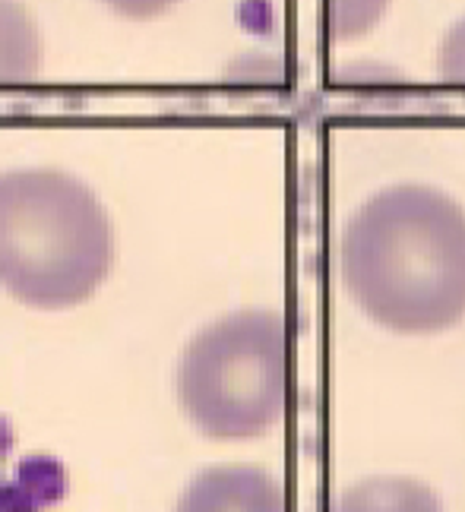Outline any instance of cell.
I'll return each mask as SVG.
<instances>
[{"label":"cell","mask_w":465,"mask_h":512,"mask_svg":"<svg viewBox=\"0 0 465 512\" xmlns=\"http://www.w3.org/2000/svg\"><path fill=\"white\" fill-rule=\"evenodd\" d=\"M342 285L377 326L431 336L465 320V209L428 184H393L342 228Z\"/></svg>","instance_id":"cell-1"},{"label":"cell","mask_w":465,"mask_h":512,"mask_svg":"<svg viewBox=\"0 0 465 512\" xmlns=\"http://www.w3.org/2000/svg\"><path fill=\"white\" fill-rule=\"evenodd\" d=\"M114 234L102 200L61 168L0 174V288L35 310L89 301L111 272Z\"/></svg>","instance_id":"cell-2"},{"label":"cell","mask_w":465,"mask_h":512,"mask_svg":"<svg viewBox=\"0 0 465 512\" xmlns=\"http://www.w3.org/2000/svg\"><path fill=\"white\" fill-rule=\"evenodd\" d=\"M288 373L292 342L282 313L235 310L187 342L178 364V402L209 440H257L285 415Z\"/></svg>","instance_id":"cell-3"},{"label":"cell","mask_w":465,"mask_h":512,"mask_svg":"<svg viewBox=\"0 0 465 512\" xmlns=\"http://www.w3.org/2000/svg\"><path fill=\"white\" fill-rule=\"evenodd\" d=\"M174 512H288L282 484L257 465H212L193 478Z\"/></svg>","instance_id":"cell-4"},{"label":"cell","mask_w":465,"mask_h":512,"mask_svg":"<svg viewBox=\"0 0 465 512\" xmlns=\"http://www.w3.org/2000/svg\"><path fill=\"white\" fill-rule=\"evenodd\" d=\"M45 67V42L35 19L16 0H0V86L32 83Z\"/></svg>","instance_id":"cell-5"},{"label":"cell","mask_w":465,"mask_h":512,"mask_svg":"<svg viewBox=\"0 0 465 512\" xmlns=\"http://www.w3.org/2000/svg\"><path fill=\"white\" fill-rule=\"evenodd\" d=\"M336 512H443L437 494L415 478H367L348 487Z\"/></svg>","instance_id":"cell-6"},{"label":"cell","mask_w":465,"mask_h":512,"mask_svg":"<svg viewBox=\"0 0 465 512\" xmlns=\"http://www.w3.org/2000/svg\"><path fill=\"white\" fill-rule=\"evenodd\" d=\"M16 481L23 484L32 500L48 509L54 503H61L70 490V471L61 459L48 456V452H32V456L19 459L16 465Z\"/></svg>","instance_id":"cell-7"},{"label":"cell","mask_w":465,"mask_h":512,"mask_svg":"<svg viewBox=\"0 0 465 512\" xmlns=\"http://www.w3.org/2000/svg\"><path fill=\"white\" fill-rule=\"evenodd\" d=\"M386 7H390V0H326L329 32L339 42H352V38L377 29Z\"/></svg>","instance_id":"cell-8"},{"label":"cell","mask_w":465,"mask_h":512,"mask_svg":"<svg viewBox=\"0 0 465 512\" xmlns=\"http://www.w3.org/2000/svg\"><path fill=\"white\" fill-rule=\"evenodd\" d=\"M225 80L244 86H279L285 80V64L269 51H247L228 64Z\"/></svg>","instance_id":"cell-9"},{"label":"cell","mask_w":465,"mask_h":512,"mask_svg":"<svg viewBox=\"0 0 465 512\" xmlns=\"http://www.w3.org/2000/svg\"><path fill=\"white\" fill-rule=\"evenodd\" d=\"M437 73L453 86H465V19L443 35L437 51Z\"/></svg>","instance_id":"cell-10"},{"label":"cell","mask_w":465,"mask_h":512,"mask_svg":"<svg viewBox=\"0 0 465 512\" xmlns=\"http://www.w3.org/2000/svg\"><path fill=\"white\" fill-rule=\"evenodd\" d=\"M102 4L127 19H152L171 10L174 4H181V0H102Z\"/></svg>","instance_id":"cell-11"},{"label":"cell","mask_w":465,"mask_h":512,"mask_svg":"<svg viewBox=\"0 0 465 512\" xmlns=\"http://www.w3.org/2000/svg\"><path fill=\"white\" fill-rule=\"evenodd\" d=\"M38 506L32 500V494L23 484H0V512H38Z\"/></svg>","instance_id":"cell-12"},{"label":"cell","mask_w":465,"mask_h":512,"mask_svg":"<svg viewBox=\"0 0 465 512\" xmlns=\"http://www.w3.org/2000/svg\"><path fill=\"white\" fill-rule=\"evenodd\" d=\"M13 443H16V433H13V424L0 415V459L4 456H10V449H13Z\"/></svg>","instance_id":"cell-13"}]
</instances>
